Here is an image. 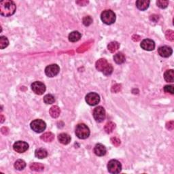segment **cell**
I'll list each match as a JSON object with an SVG mask.
<instances>
[{
	"instance_id": "6da1fadb",
	"label": "cell",
	"mask_w": 174,
	"mask_h": 174,
	"mask_svg": "<svg viewBox=\"0 0 174 174\" xmlns=\"http://www.w3.org/2000/svg\"><path fill=\"white\" fill-rule=\"evenodd\" d=\"M16 4L10 0H4L0 3V14L3 16H10L15 13Z\"/></svg>"
},
{
	"instance_id": "7a4b0ae2",
	"label": "cell",
	"mask_w": 174,
	"mask_h": 174,
	"mask_svg": "<svg viewBox=\"0 0 174 174\" xmlns=\"http://www.w3.org/2000/svg\"><path fill=\"white\" fill-rule=\"evenodd\" d=\"M76 135L79 139H85L90 135V129L85 124H79L76 128Z\"/></svg>"
},
{
	"instance_id": "3957f363",
	"label": "cell",
	"mask_w": 174,
	"mask_h": 174,
	"mask_svg": "<svg viewBox=\"0 0 174 174\" xmlns=\"http://www.w3.org/2000/svg\"><path fill=\"white\" fill-rule=\"evenodd\" d=\"M101 19L103 23L106 24H112L116 21V14L111 10H105L102 12Z\"/></svg>"
},
{
	"instance_id": "277c9868",
	"label": "cell",
	"mask_w": 174,
	"mask_h": 174,
	"mask_svg": "<svg viewBox=\"0 0 174 174\" xmlns=\"http://www.w3.org/2000/svg\"><path fill=\"white\" fill-rule=\"evenodd\" d=\"M31 128L36 133H41L46 129V122L40 119L34 120L31 122Z\"/></svg>"
},
{
	"instance_id": "5b68a950",
	"label": "cell",
	"mask_w": 174,
	"mask_h": 174,
	"mask_svg": "<svg viewBox=\"0 0 174 174\" xmlns=\"http://www.w3.org/2000/svg\"><path fill=\"white\" fill-rule=\"evenodd\" d=\"M107 170L110 173L116 174L119 173L122 170L121 163L117 160H111L107 164Z\"/></svg>"
},
{
	"instance_id": "8992f818",
	"label": "cell",
	"mask_w": 174,
	"mask_h": 174,
	"mask_svg": "<svg viewBox=\"0 0 174 174\" xmlns=\"http://www.w3.org/2000/svg\"><path fill=\"white\" fill-rule=\"evenodd\" d=\"M93 117L98 122H101L105 118V111L102 106H98L93 111Z\"/></svg>"
},
{
	"instance_id": "52a82bcc",
	"label": "cell",
	"mask_w": 174,
	"mask_h": 174,
	"mask_svg": "<svg viewBox=\"0 0 174 174\" xmlns=\"http://www.w3.org/2000/svg\"><path fill=\"white\" fill-rule=\"evenodd\" d=\"M86 101L89 105L94 106L100 101V96L96 93H90L86 96Z\"/></svg>"
},
{
	"instance_id": "ba28073f",
	"label": "cell",
	"mask_w": 174,
	"mask_h": 174,
	"mask_svg": "<svg viewBox=\"0 0 174 174\" xmlns=\"http://www.w3.org/2000/svg\"><path fill=\"white\" fill-rule=\"evenodd\" d=\"M60 68L57 64H52L47 66L45 69V73L50 78L55 77L59 73Z\"/></svg>"
},
{
	"instance_id": "9c48e42d",
	"label": "cell",
	"mask_w": 174,
	"mask_h": 174,
	"mask_svg": "<svg viewBox=\"0 0 174 174\" xmlns=\"http://www.w3.org/2000/svg\"><path fill=\"white\" fill-rule=\"evenodd\" d=\"M31 89L36 95H41L46 91V86L42 82L36 81L31 84Z\"/></svg>"
},
{
	"instance_id": "30bf717a",
	"label": "cell",
	"mask_w": 174,
	"mask_h": 174,
	"mask_svg": "<svg viewBox=\"0 0 174 174\" xmlns=\"http://www.w3.org/2000/svg\"><path fill=\"white\" fill-rule=\"evenodd\" d=\"M14 150L18 153H23L29 148V144L25 141H18L15 142L13 145Z\"/></svg>"
},
{
	"instance_id": "8fae6325",
	"label": "cell",
	"mask_w": 174,
	"mask_h": 174,
	"mask_svg": "<svg viewBox=\"0 0 174 174\" xmlns=\"http://www.w3.org/2000/svg\"><path fill=\"white\" fill-rule=\"evenodd\" d=\"M141 47L144 50L147 51H152L155 48V43L150 39H145L141 41Z\"/></svg>"
},
{
	"instance_id": "7c38bea8",
	"label": "cell",
	"mask_w": 174,
	"mask_h": 174,
	"mask_svg": "<svg viewBox=\"0 0 174 174\" xmlns=\"http://www.w3.org/2000/svg\"><path fill=\"white\" fill-rule=\"evenodd\" d=\"M158 53L160 56H161L162 57H169L172 55L173 50L171 49V47L167 46H163L159 47L158 49Z\"/></svg>"
},
{
	"instance_id": "4fadbf2b",
	"label": "cell",
	"mask_w": 174,
	"mask_h": 174,
	"mask_svg": "<svg viewBox=\"0 0 174 174\" xmlns=\"http://www.w3.org/2000/svg\"><path fill=\"white\" fill-rule=\"evenodd\" d=\"M108 65L109 63H107L106 59H105V58H100V59L98 60L96 62L95 67H96V69L98 71L103 72L107 67H108Z\"/></svg>"
},
{
	"instance_id": "5bb4252c",
	"label": "cell",
	"mask_w": 174,
	"mask_h": 174,
	"mask_svg": "<svg viewBox=\"0 0 174 174\" xmlns=\"http://www.w3.org/2000/svg\"><path fill=\"white\" fill-rule=\"evenodd\" d=\"M106 148L101 144H97L94 148V153L98 156H103L106 154Z\"/></svg>"
},
{
	"instance_id": "9a60e30c",
	"label": "cell",
	"mask_w": 174,
	"mask_h": 174,
	"mask_svg": "<svg viewBox=\"0 0 174 174\" xmlns=\"http://www.w3.org/2000/svg\"><path fill=\"white\" fill-rule=\"evenodd\" d=\"M58 139L60 143L64 144V145H67L71 141V137L67 133H63L58 135Z\"/></svg>"
},
{
	"instance_id": "2e32d148",
	"label": "cell",
	"mask_w": 174,
	"mask_h": 174,
	"mask_svg": "<svg viewBox=\"0 0 174 174\" xmlns=\"http://www.w3.org/2000/svg\"><path fill=\"white\" fill-rule=\"evenodd\" d=\"M150 5V1L147 0H138L136 1V6L140 10H145L148 8Z\"/></svg>"
},
{
	"instance_id": "e0dca14e",
	"label": "cell",
	"mask_w": 174,
	"mask_h": 174,
	"mask_svg": "<svg viewBox=\"0 0 174 174\" xmlns=\"http://www.w3.org/2000/svg\"><path fill=\"white\" fill-rule=\"evenodd\" d=\"M61 110L57 105H54V106L51 107L50 110H49V114L54 118H57L59 116Z\"/></svg>"
},
{
	"instance_id": "ac0fdd59",
	"label": "cell",
	"mask_w": 174,
	"mask_h": 174,
	"mask_svg": "<svg viewBox=\"0 0 174 174\" xmlns=\"http://www.w3.org/2000/svg\"><path fill=\"white\" fill-rule=\"evenodd\" d=\"M164 78L167 82H173L174 81V72L173 70H167L164 73Z\"/></svg>"
},
{
	"instance_id": "d6986e66",
	"label": "cell",
	"mask_w": 174,
	"mask_h": 174,
	"mask_svg": "<svg viewBox=\"0 0 174 174\" xmlns=\"http://www.w3.org/2000/svg\"><path fill=\"white\" fill-rule=\"evenodd\" d=\"M69 40L72 42H76L80 39L81 38V33L78 32V31H72L71 32L69 35Z\"/></svg>"
},
{
	"instance_id": "ffe728a7",
	"label": "cell",
	"mask_w": 174,
	"mask_h": 174,
	"mask_svg": "<svg viewBox=\"0 0 174 174\" xmlns=\"http://www.w3.org/2000/svg\"><path fill=\"white\" fill-rule=\"evenodd\" d=\"M41 139L45 142H51L55 139V135L51 132H47V133H44L40 137Z\"/></svg>"
},
{
	"instance_id": "44dd1931",
	"label": "cell",
	"mask_w": 174,
	"mask_h": 174,
	"mask_svg": "<svg viewBox=\"0 0 174 174\" xmlns=\"http://www.w3.org/2000/svg\"><path fill=\"white\" fill-rule=\"evenodd\" d=\"M114 60L117 64H122L125 61V56L122 53H118L114 56Z\"/></svg>"
},
{
	"instance_id": "7402d4cb",
	"label": "cell",
	"mask_w": 174,
	"mask_h": 174,
	"mask_svg": "<svg viewBox=\"0 0 174 174\" xmlns=\"http://www.w3.org/2000/svg\"><path fill=\"white\" fill-rule=\"evenodd\" d=\"M35 156L38 158H44L48 156V153L45 149L39 148L37 149L35 152Z\"/></svg>"
},
{
	"instance_id": "603a6c76",
	"label": "cell",
	"mask_w": 174,
	"mask_h": 174,
	"mask_svg": "<svg viewBox=\"0 0 174 174\" xmlns=\"http://www.w3.org/2000/svg\"><path fill=\"white\" fill-rule=\"evenodd\" d=\"M30 169L31 170L35 171H41L44 170V166L41 163H33L30 165Z\"/></svg>"
},
{
	"instance_id": "cb8c5ba5",
	"label": "cell",
	"mask_w": 174,
	"mask_h": 174,
	"mask_svg": "<svg viewBox=\"0 0 174 174\" xmlns=\"http://www.w3.org/2000/svg\"><path fill=\"white\" fill-rule=\"evenodd\" d=\"M14 168L17 170L21 171L24 169V167H26V163L24 162L23 160H21V159H19V160H17L15 163H14Z\"/></svg>"
},
{
	"instance_id": "d4e9b609",
	"label": "cell",
	"mask_w": 174,
	"mask_h": 174,
	"mask_svg": "<svg viewBox=\"0 0 174 174\" xmlns=\"http://www.w3.org/2000/svg\"><path fill=\"white\" fill-rule=\"evenodd\" d=\"M120 44L117 41H112V42L109 43V44L107 45V49L110 50L111 53H114L119 48Z\"/></svg>"
},
{
	"instance_id": "484cf974",
	"label": "cell",
	"mask_w": 174,
	"mask_h": 174,
	"mask_svg": "<svg viewBox=\"0 0 174 174\" xmlns=\"http://www.w3.org/2000/svg\"><path fill=\"white\" fill-rule=\"evenodd\" d=\"M115 127H116V125H115V124L114 123V122H109L105 124L104 129L107 133H111L112 132L114 131Z\"/></svg>"
},
{
	"instance_id": "4316f807",
	"label": "cell",
	"mask_w": 174,
	"mask_h": 174,
	"mask_svg": "<svg viewBox=\"0 0 174 174\" xmlns=\"http://www.w3.org/2000/svg\"><path fill=\"white\" fill-rule=\"evenodd\" d=\"M44 101L46 104H53L55 101V97L50 94L46 95L44 97Z\"/></svg>"
},
{
	"instance_id": "83f0119b",
	"label": "cell",
	"mask_w": 174,
	"mask_h": 174,
	"mask_svg": "<svg viewBox=\"0 0 174 174\" xmlns=\"http://www.w3.org/2000/svg\"><path fill=\"white\" fill-rule=\"evenodd\" d=\"M9 44V41L8 38L5 36L0 37V48L4 49L6 48Z\"/></svg>"
},
{
	"instance_id": "f1b7e54d",
	"label": "cell",
	"mask_w": 174,
	"mask_h": 174,
	"mask_svg": "<svg viewBox=\"0 0 174 174\" xmlns=\"http://www.w3.org/2000/svg\"><path fill=\"white\" fill-rule=\"evenodd\" d=\"M156 4H157V6L159 8L164 9L168 6L169 1H166V0H158L156 1Z\"/></svg>"
},
{
	"instance_id": "f546056e",
	"label": "cell",
	"mask_w": 174,
	"mask_h": 174,
	"mask_svg": "<svg viewBox=\"0 0 174 174\" xmlns=\"http://www.w3.org/2000/svg\"><path fill=\"white\" fill-rule=\"evenodd\" d=\"M165 37L167 40L170 41H173L174 40V32L172 30H168L166 31Z\"/></svg>"
},
{
	"instance_id": "4dcf8cb0",
	"label": "cell",
	"mask_w": 174,
	"mask_h": 174,
	"mask_svg": "<svg viewBox=\"0 0 174 174\" xmlns=\"http://www.w3.org/2000/svg\"><path fill=\"white\" fill-rule=\"evenodd\" d=\"M82 23L85 26H89L93 23V19L89 16H85L82 20Z\"/></svg>"
},
{
	"instance_id": "1f68e13d",
	"label": "cell",
	"mask_w": 174,
	"mask_h": 174,
	"mask_svg": "<svg viewBox=\"0 0 174 174\" xmlns=\"http://www.w3.org/2000/svg\"><path fill=\"white\" fill-rule=\"evenodd\" d=\"M164 91L167 93H170V94L173 95L174 93L173 90V85H166L164 87Z\"/></svg>"
},
{
	"instance_id": "d6a6232c",
	"label": "cell",
	"mask_w": 174,
	"mask_h": 174,
	"mask_svg": "<svg viewBox=\"0 0 174 174\" xmlns=\"http://www.w3.org/2000/svg\"><path fill=\"white\" fill-rule=\"evenodd\" d=\"M112 72H113V67H112V65L109 64L108 67H107L106 69H105L104 72H103V73H104V74L105 76H109V75L111 74Z\"/></svg>"
},
{
	"instance_id": "836d02e7",
	"label": "cell",
	"mask_w": 174,
	"mask_h": 174,
	"mask_svg": "<svg viewBox=\"0 0 174 174\" xmlns=\"http://www.w3.org/2000/svg\"><path fill=\"white\" fill-rule=\"evenodd\" d=\"M111 141L113 145H114L115 146H118L120 144H121V140L118 138H116V137H114V138H112L111 139Z\"/></svg>"
},
{
	"instance_id": "e575fe53",
	"label": "cell",
	"mask_w": 174,
	"mask_h": 174,
	"mask_svg": "<svg viewBox=\"0 0 174 174\" xmlns=\"http://www.w3.org/2000/svg\"><path fill=\"white\" fill-rule=\"evenodd\" d=\"M166 127L167 129H169V130H173L174 128V122L173 121H170L169 122H167L166 124Z\"/></svg>"
},
{
	"instance_id": "d590c367",
	"label": "cell",
	"mask_w": 174,
	"mask_h": 174,
	"mask_svg": "<svg viewBox=\"0 0 174 174\" xmlns=\"http://www.w3.org/2000/svg\"><path fill=\"white\" fill-rule=\"evenodd\" d=\"M76 3L78 4H79L80 6H85L86 4H87L89 3V1H77Z\"/></svg>"
},
{
	"instance_id": "8d00e7d4",
	"label": "cell",
	"mask_w": 174,
	"mask_h": 174,
	"mask_svg": "<svg viewBox=\"0 0 174 174\" xmlns=\"http://www.w3.org/2000/svg\"><path fill=\"white\" fill-rule=\"evenodd\" d=\"M1 122L2 123V122H3L4 121V118L3 116H2V115H1Z\"/></svg>"
}]
</instances>
